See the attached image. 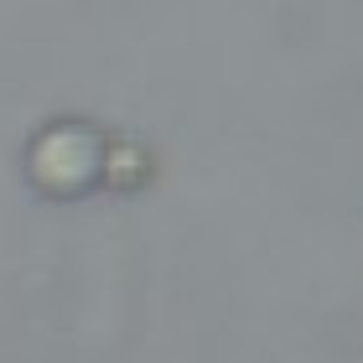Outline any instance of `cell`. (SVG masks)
Listing matches in <instances>:
<instances>
[{
    "label": "cell",
    "mask_w": 363,
    "mask_h": 363,
    "mask_svg": "<svg viewBox=\"0 0 363 363\" xmlns=\"http://www.w3.org/2000/svg\"><path fill=\"white\" fill-rule=\"evenodd\" d=\"M104 167H109V140L84 120H57L37 130L26 151V172L47 197H84L89 187L104 182Z\"/></svg>",
    "instance_id": "obj_1"
},
{
    "label": "cell",
    "mask_w": 363,
    "mask_h": 363,
    "mask_svg": "<svg viewBox=\"0 0 363 363\" xmlns=\"http://www.w3.org/2000/svg\"><path fill=\"white\" fill-rule=\"evenodd\" d=\"M145 177H151V161H145L140 145L109 140V167H104V182H109V187H140Z\"/></svg>",
    "instance_id": "obj_2"
}]
</instances>
